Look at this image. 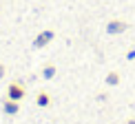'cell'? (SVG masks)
Returning a JSON list of instances; mask_svg holds the SVG:
<instances>
[{"label": "cell", "mask_w": 135, "mask_h": 124, "mask_svg": "<svg viewBox=\"0 0 135 124\" xmlns=\"http://www.w3.org/2000/svg\"><path fill=\"white\" fill-rule=\"evenodd\" d=\"M4 98H11V100H18V102H22V100L27 98L25 84H20L18 80H16V82H9V84H7V93H4Z\"/></svg>", "instance_id": "cell-1"}, {"label": "cell", "mask_w": 135, "mask_h": 124, "mask_svg": "<svg viewBox=\"0 0 135 124\" xmlns=\"http://www.w3.org/2000/svg\"><path fill=\"white\" fill-rule=\"evenodd\" d=\"M2 113L9 115V117H16L20 113V102L18 100H11V98H4L2 100Z\"/></svg>", "instance_id": "cell-2"}, {"label": "cell", "mask_w": 135, "mask_h": 124, "mask_svg": "<svg viewBox=\"0 0 135 124\" xmlns=\"http://www.w3.org/2000/svg\"><path fill=\"white\" fill-rule=\"evenodd\" d=\"M36 104L40 106V109H49V106L53 104V98H51V93L49 91H40L36 95Z\"/></svg>", "instance_id": "cell-3"}, {"label": "cell", "mask_w": 135, "mask_h": 124, "mask_svg": "<svg viewBox=\"0 0 135 124\" xmlns=\"http://www.w3.org/2000/svg\"><path fill=\"white\" fill-rule=\"evenodd\" d=\"M51 40H53V31H44V33H40V36L33 40V47H36V49H42V47H47Z\"/></svg>", "instance_id": "cell-4"}, {"label": "cell", "mask_w": 135, "mask_h": 124, "mask_svg": "<svg viewBox=\"0 0 135 124\" xmlns=\"http://www.w3.org/2000/svg\"><path fill=\"white\" fill-rule=\"evenodd\" d=\"M124 29H126V22H122V20H113V22L106 25V31L113 33V36H115V33H122Z\"/></svg>", "instance_id": "cell-5"}, {"label": "cell", "mask_w": 135, "mask_h": 124, "mask_svg": "<svg viewBox=\"0 0 135 124\" xmlns=\"http://www.w3.org/2000/svg\"><path fill=\"white\" fill-rule=\"evenodd\" d=\"M55 75H58L55 64H44V66H42V80H53Z\"/></svg>", "instance_id": "cell-6"}, {"label": "cell", "mask_w": 135, "mask_h": 124, "mask_svg": "<svg viewBox=\"0 0 135 124\" xmlns=\"http://www.w3.org/2000/svg\"><path fill=\"white\" fill-rule=\"evenodd\" d=\"M104 82L109 84V87H117V84H120V73L117 71H109L106 78H104Z\"/></svg>", "instance_id": "cell-7"}, {"label": "cell", "mask_w": 135, "mask_h": 124, "mask_svg": "<svg viewBox=\"0 0 135 124\" xmlns=\"http://www.w3.org/2000/svg\"><path fill=\"white\" fill-rule=\"evenodd\" d=\"M4 75H7V69H4V64H2V62H0V80H2Z\"/></svg>", "instance_id": "cell-8"}, {"label": "cell", "mask_w": 135, "mask_h": 124, "mask_svg": "<svg viewBox=\"0 0 135 124\" xmlns=\"http://www.w3.org/2000/svg\"><path fill=\"white\" fill-rule=\"evenodd\" d=\"M126 124H135V120H126Z\"/></svg>", "instance_id": "cell-9"}, {"label": "cell", "mask_w": 135, "mask_h": 124, "mask_svg": "<svg viewBox=\"0 0 135 124\" xmlns=\"http://www.w3.org/2000/svg\"><path fill=\"white\" fill-rule=\"evenodd\" d=\"M133 109H135V102H133Z\"/></svg>", "instance_id": "cell-10"}]
</instances>
